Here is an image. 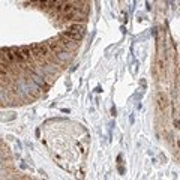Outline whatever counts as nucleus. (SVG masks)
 <instances>
[{
    "label": "nucleus",
    "mask_w": 180,
    "mask_h": 180,
    "mask_svg": "<svg viewBox=\"0 0 180 180\" xmlns=\"http://www.w3.org/2000/svg\"><path fill=\"white\" fill-rule=\"evenodd\" d=\"M20 50H21V53H23V54L27 57L29 60L32 59V50H30V47H21Z\"/></svg>",
    "instance_id": "f03ea898"
},
{
    "label": "nucleus",
    "mask_w": 180,
    "mask_h": 180,
    "mask_svg": "<svg viewBox=\"0 0 180 180\" xmlns=\"http://www.w3.org/2000/svg\"><path fill=\"white\" fill-rule=\"evenodd\" d=\"M12 53H14V56H15V60H17V62H20V63H26L29 60L21 53V50H20V48H12Z\"/></svg>",
    "instance_id": "f257e3e1"
}]
</instances>
